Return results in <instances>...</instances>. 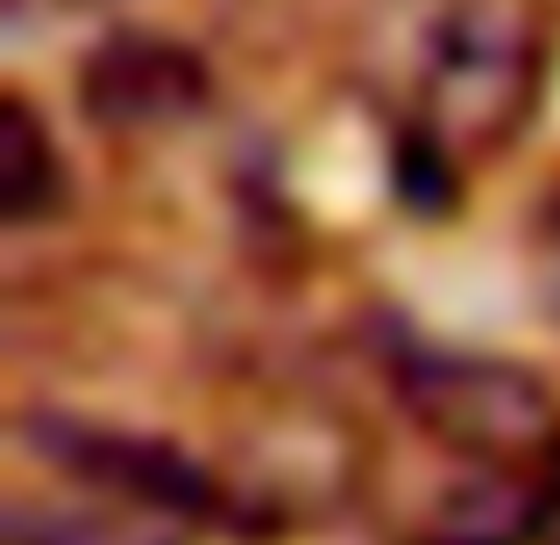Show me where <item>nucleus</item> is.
<instances>
[{"label":"nucleus","instance_id":"obj_7","mask_svg":"<svg viewBox=\"0 0 560 545\" xmlns=\"http://www.w3.org/2000/svg\"><path fill=\"white\" fill-rule=\"evenodd\" d=\"M65 213V156L43 114L22 93L0 99V220L8 234H36Z\"/></svg>","mask_w":560,"mask_h":545},{"label":"nucleus","instance_id":"obj_5","mask_svg":"<svg viewBox=\"0 0 560 545\" xmlns=\"http://www.w3.org/2000/svg\"><path fill=\"white\" fill-rule=\"evenodd\" d=\"M206 99H213L206 57L156 28H114L79 64V107L100 135H164L199 121Z\"/></svg>","mask_w":560,"mask_h":545},{"label":"nucleus","instance_id":"obj_1","mask_svg":"<svg viewBox=\"0 0 560 545\" xmlns=\"http://www.w3.org/2000/svg\"><path fill=\"white\" fill-rule=\"evenodd\" d=\"M553 79L547 0H440L419 28L411 93L397 114V185L419 205L462 191L533 128Z\"/></svg>","mask_w":560,"mask_h":545},{"label":"nucleus","instance_id":"obj_6","mask_svg":"<svg viewBox=\"0 0 560 545\" xmlns=\"http://www.w3.org/2000/svg\"><path fill=\"white\" fill-rule=\"evenodd\" d=\"M185 518H164L150 503L57 482V496H14L8 503V545H191Z\"/></svg>","mask_w":560,"mask_h":545},{"label":"nucleus","instance_id":"obj_3","mask_svg":"<svg viewBox=\"0 0 560 545\" xmlns=\"http://www.w3.org/2000/svg\"><path fill=\"white\" fill-rule=\"evenodd\" d=\"M376 368L397 425L433 447L490 453V461H553L560 453V404L539 368L511 355H476V347H440L419 333H383Z\"/></svg>","mask_w":560,"mask_h":545},{"label":"nucleus","instance_id":"obj_9","mask_svg":"<svg viewBox=\"0 0 560 545\" xmlns=\"http://www.w3.org/2000/svg\"><path fill=\"white\" fill-rule=\"evenodd\" d=\"M547 545H560V453H553V524H547Z\"/></svg>","mask_w":560,"mask_h":545},{"label":"nucleus","instance_id":"obj_2","mask_svg":"<svg viewBox=\"0 0 560 545\" xmlns=\"http://www.w3.org/2000/svg\"><path fill=\"white\" fill-rule=\"evenodd\" d=\"M370 447L355 475V518L376 545H547L553 461H490V453Z\"/></svg>","mask_w":560,"mask_h":545},{"label":"nucleus","instance_id":"obj_8","mask_svg":"<svg viewBox=\"0 0 560 545\" xmlns=\"http://www.w3.org/2000/svg\"><path fill=\"white\" fill-rule=\"evenodd\" d=\"M533 291L560 319V178L539 191V205H533Z\"/></svg>","mask_w":560,"mask_h":545},{"label":"nucleus","instance_id":"obj_4","mask_svg":"<svg viewBox=\"0 0 560 545\" xmlns=\"http://www.w3.org/2000/svg\"><path fill=\"white\" fill-rule=\"evenodd\" d=\"M14 439L57 482H85V489L150 503L164 518H185L191 532H248V503L234 489L228 461H199L191 447H178L164 433L79 418V411H22Z\"/></svg>","mask_w":560,"mask_h":545}]
</instances>
